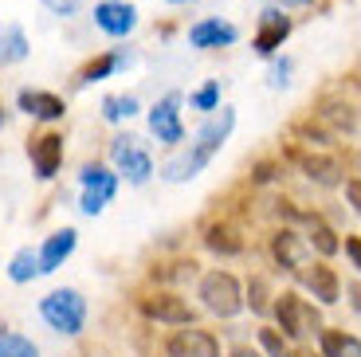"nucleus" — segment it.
I'll list each match as a JSON object with an SVG mask.
<instances>
[{
    "label": "nucleus",
    "mask_w": 361,
    "mask_h": 357,
    "mask_svg": "<svg viewBox=\"0 0 361 357\" xmlns=\"http://www.w3.org/2000/svg\"><path fill=\"white\" fill-rule=\"evenodd\" d=\"M235 130V110H220L216 118H208L204 126H200V134L192 138V145L180 157H173V161H165V169H161V177L165 181H173V185H180V181H192L200 169H204L208 161L220 153V145L228 142V134Z\"/></svg>",
    "instance_id": "f257e3e1"
},
{
    "label": "nucleus",
    "mask_w": 361,
    "mask_h": 357,
    "mask_svg": "<svg viewBox=\"0 0 361 357\" xmlns=\"http://www.w3.org/2000/svg\"><path fill=\"white\" fill-rule=\"evenodd\" d=\"M200 303L208 314L216 318H235L244 310V291H240V279L232 271H208L200 279Z\"/></svg>",
    "instance_id": "f03ea898"
},
{
    "label": "nucleus",
    "mask_w": 361,
    "mask_h": 357,
    "mask_svg": "<svg viewBox=\"0 0 361 357\" xmlns=\"http://www.w3.org/2000/svg\"><path fill=\"white\" fill-rule=\"evenodd\" d=\"M39 314L51 330L59 334H79L82 322H87V298L75 291V286H63V291H51V295L39 303Z\"/></svg>",
    "instance_id": "7ed1b4c3"
},
{
    "label": "nucleus",
    "mask_w": 361,
    "mask_h": 357,
    "mask_svg": "<svg viewBox=\"0 0 361 357\" xmlns=\"http://www.w3.org/2000/svg\"><path fill=\"white\" fill-rule=\"evenodd\" d=\"M275 318H279V330L287 334L290 341H307V338H314V334L322 330L318 310L307 303V298H298V295H279V303H275Z\"/></svg>",
    "instance_id": "20e7f679"
},
{
    "label": "nucleus",
    "mask_w": 361,
    "mask_h": 357,
    "mask_svg": "<svg viewBox=\"0 0 361 357\" xmlns=\"http://www.w3.org/2000/svg\"><path fill=\"white\" fill-rule=\"evenodd\" d=\"M79 177H82V212H87V216H99L102 208L114 200L118 177H114L110 169H102V165H87Z\"/></svg>",
    "instance_id": "39448f33"
},
{
    "label": "nucleus",
    "mask_w": 361,
    "mask_h": 357,
    "mask_svg": "<svg viewBox=\"0 0 361 357\" xmlns=\"http://www.w3.org/2000/svg\"><path fill=\"white\" fill-rule=\"evenodd\" d=\"M110 157H114V165L126 173V181H134V185L149 181V173H154V161H149V153H145L142 142H137V138H130V134L114 138V145H110Z\"/></svg>",
    "instance_id": "423d86ee"
},
{
    "label": "nucleus",
    "mask_w": 361,
    "mask_h": 357,
    "mask_svg": "<svg viewBox=\"0 0 361 357\" xmlns=\"http://www.w3.org/2000/svg\"><path fill=\"white\" fill-rule=\"evenodd\" d=\"M142 314L149 322H165V326H192V306L185 298L169 295V291H157V295H145L142 298Z\"/></svg>",
    "instance_id": "0eeeda50"
},
{
    "label": "nucleus",
    "mask_w": 361,
    "mask_h": 357,
    "mask_svg": "<svg viewBox=\"0 0 361 357\" xmlns=\"http://www.w3.org/2000/svg\"><path fill=\"white\" fill-rule=\"evenodd\" d=\"M295 279L302 286H307L310 295L318 298V303H338V295H342V286H338V275H334V267H326V263H302V267L295 271Z\"/></svg>",
    "instance_id": "6e6552de"
},
{
    "label": "nucleus",
    "mask_w": 361,
    "mask_h": 357,
    "mask_svg": "<svg viewBox=\"0 0 361 357\" xmlns=\"http://www.w3.org/2000/svg\"><path fill=\"white\" fill-rule=\"evenodd\" d=\"M165 353L169 357H220V341L212 338L208 330H177L169 341H165Z\"/></svg>",
    "instance_id": "1a4fd4ad"
},
{
    "label": "nucleus",
    "mask_w": 361,
    "mask_h": 357,
    "mask_svg": "<svg viewBox=\"0 0 361 357\" xmlns=\"http://www.w3.org/2000/svg\"><path fill=\"white\" fill-rule=\"evenodd\" d=\"M177 107H180V95H165V99L149 110V130H154V138H157V142H165V145H177L180 138H185Z\"/></svg>",
    "instance_id": "9d476101"
},
{
    "label": "nucleus",
    "mask_w": 361,
    "mask_h": 357,
    "mask_svg": "<svg viewBox=\"0 0 361 357\" xmlns=\"http://www.w3.org/2000/svg\"><path fill=\"white\" fill-rule=\"evenodd\" d=\"M94 24H99L102 32H106V36L122 40V36H130V32H134L137 12L130 8L126 0H102L99 8H94Z\"/></svg>",
    "instance_id": "9b49d317"
},
{
    "label": "nucleus",
    "mask_w": 361,
    "mask_h": 357,
    "mask_svg": "<svg viewBox=\"0 0 361 357\" xmlns=\"http://www.w3.org/2000/svg\"><path fill=\"white\" fill-rule=\"evenodd\" d=\"M27 153H32L36 177L39 181H51L55 173H59V165H63V138H59V134H44V138H36V142L27 145Z\"/></svg>",
    "instance_id": "f8f14e48"
},
{
    "label": "nucleus",
    "mask_w": 361,
    "mask_h": 357,
    "mask_svg": "<svg viewBox=\"0 0 361 357\" xmlns=\"http://www.w3.org/2000/svg\"><path fill=\"white\" fill-rule=\"evenodd\" d=\"M287 36H290V16H283L279 8H263L259 12V32H255V52L271 55L275 47H283Z\"/></svg>",
    "instance_id": "ddd939ff"
},
{
    "label": "nucleus",
    "mask_w": 361,
    "mask_h": 357,
    "mask_svg": "<svg viewBox=\"0 0 361 357\" xmlns=\"http://www.w3.org/2000/svg\"><path fill=\"white\" fill-rule=\"evenodd\" d=\"M240 40V32H235L232 24H224V20H197V24L189 28V44L200 47V52H208V47H228Z\"/></svg>",
    "instance_id": "4468645a"
},
{
    "label": "nucleus",
    "mask_w": 361,
    "mask_h": 357,
    "mask_svg": "<svg viewBox=\"0 0 361 357\" xmlns=\"http://www.w3.org/2000/svg\"><path fill=\"white\" fill-rule=\"evenodd\" d=\"M20 110L32 118H39V122H55V118H63L67 114V102L59 99V95H51V90H20Z\"/></svg>",
    "instance_id": "2eb2a0df"
},
{
    "label": "nucleus",
    "mask_w": 361,
    "mask_h": 357,
    "mask_svg": "<svg viewBox=\"0 0 361 357\" xmlns=\"http://www.w3.org/2000/svg\"><path fill=\"white\" fill-rule=\"evenodd\" d=\"M75 243H79V232H75V228H63V232L47 236L44 248H39V275H51V271L63 267V259L75 251Z\"/></svg>",
    "instance_id": "dca6fc26"
},
{
    "label": "nucleus",
    "mask_w": 361,
    "mask_h": 357,
    "mask_svg": "<svg viewBox=\"0 0 361 357\" xmlns=\"http://www.w3.org/2000/svg\"><path fill=\"white\" fill-rule=\"evenodd\" d=\"M271 255H275L279 267H287L290 275H295V271L307 263V243H302V236H298V232L283 228V232H275V240H271Z\"/></svg>",
    "instance_id": "f3484780"
},
{
    "label": "nucleus",
    "mask_w": 361,
    "mask_h": 357,
    "mask_svg": "<svg viewBox=\"0 0 361 357\" xmlns=\"http://www.w3.org/2000/svg\"><path fill=\"white\" fill-rule=\"evenodd\" d=\"M302 224H307V240H310V248L318 251V255H334L342 243H338V236H334V228L322 220V216H302Z\"/></svg>",
    "instance_id": "a211bd4d"
},
{
    "label": "nucleus",
    "mask_w": 361,
    "mask_h": 357,
    "mask_svg": "<svg viewBox=\"0 0 361 357\" xmlns=\"http://www.w3.org/2000/svg\"><path fill=\"white\" fill-rule=\"evenodd\" d=\"M298 165H302V169H307V177L318 181L322 188L342 185V165H338L334 157H298Z\"/></svg>",
    "instance_id": "6ab92c4d"
},
{
    "label": "nucleus",
    "mask_w": 361,
    "mask_h": 357,
    "mask_svg": "<svg viewBox=\"0 0 361 357\" xmlns=\"http://www.w3.org/2000/svg\"><path fill=\"white\" fill-rule=\"evenodd\" d=\"M204 243L216 251V255H240V251H244V240H240V232H235L232 224H212L204 232Z\"/></svg>",
    "instance_id": "aec40b11"
},
{
    "label": "nucleus",
    "mask_w": 361,
    "mask_h": 357,
    "mask_svg": "<svg viewBox=\"0 0 361 357\" xmlns=\"http://www.w3.org/2000/svg\"><path fill=\"white\" fill-rule=\"evenodd\" d=\"M27 55V36L16 24H0V63H20Z\"/></svg>",
    "instance_id": "412c9836"
},
{
    "label": "nucleus",
    "mask_w": 361,
    "mask_h": 357,
    "mask_svg": "<svg viewBox=\"0 0 361 357\" xmlns=\"http://www.w3.org/2000/svg\"><path fill=\"white\" fill-rule=\"evenodd\" d=\"M322 357H361V338L345 330H322Z\"/></svg>",
    "instance_id": "4be33fe9"
},
{
    "label": "nucleus",
    "mask_w": 361,
    "mask_h": 357,
    "mask_svg": "<svg viewBox=\"0 0 361 357\" xmlns=\"http://www.w3.org/2000/svg\"><path fill=\"white\" fill-rule=\"evenodd\" d=\"M122 63H130V55L126 52H110V55H99L94 63H87L82 67V75H79V83H99V79H106V75H114Z\"/></svg>",
    "instance_id": "5701e85b"
},
{
    "label": "nucleus",
    "mask_w": 361,
    "mask_h": 357,
    "mask_svg": "<svg viewBox=\"0 0 361 357\" xmlns=\"http://www.w3.org/2000/svg\"><path fill=\"white\" fill-rule=\"evenodd\" d=\"M8 275H12V283H27V279H36L39 275V251H32V248L16 251L12 263H8Z\"/></svg>",
    "instance_id": "b1692460"
},
{
    "label": "nucleus",
    "mask_w": 361,
    "mask_h": 357,
    "mask_svg": "<svg viewBox=\"0 0 361 357\" xmlns=\"http://www.w3.org/2000/svg\"><path fill=\"white\" fill-rule=\"evenodd\" d=\"M130 114H137V99H130V95H106L102 99V118L106 122H122Z\"/></svg>",
    "instance_id": "393cba45"
},
{
    "label": "nucleus",
    "mask_w": 361,
    "mask_h": 357,
    "mask_svg": "<svg viewBox=\"0 0 361 357\" xmlns=\"http://www.w3.org/2000/svg\"><path fill=\"white\" fill-rule=\"evenodd\" d=\"M0 357H39V349L24 334H0Z\"/></svg>",
    "instance_id": "a878e982"
},
{
    "label": "nucleus",
    "mask_w": 361,
    "mask_h": 357,
    "mask_svg": "<svg viewBox=\"0 0 361 357\" xmlns=\"http://www.w3.org/2000/svg\"><path fill=\"white\" fill-rule=\"evenodd\" d=\"M259 346L271 357H295V349L287 346V334H279V330H259Z\"/></svg>",
    "instance_id": "bb28decb"
},
{
    "label": "nucleus",
    "mask_w": 361,
    "mask_h": 357,
    "mask_svg": "<svg viewBox=\"0 0 361 357\" xmlns=\"http://www.w3.org/2000/svg\"><path fill=\"white\" fill-rule=\"evenodd\" d=\"M247 295H252V298H244V303H252L255 314H267V306H271V303H267V298H271V295H267V279H252Z\"/></svg>",
    "instance_id": "cd10ccee"
},
{
    "label": "nucleus",
    "mask_w": 361,
    "mask_h": 357,
    "mask_svg": "<svg viewBox=\"0 0 361 357\" xmlns=\"http://www.w3.org/2000/svg\"><path fill=\"white\" fill-rule=\"evenodd\" d=\"M216 102H220V83H204V87L192 95V107L197 110H216Z\"/></svg>",
    "instance_id": "c85d7f7f"
},
{
    "label": "nucleus",
    "mask_w": 361,
    "mask_h": 357,
    "mask_svg": "<svg viewBox=\"0 0 361 357\" xmlns=\"http://www.w3.org/2000/svg\"><path fill=\"white\" fill-rule=\"evenodd\" d=\"M44 8H51L55 16H75L82 8V0H44Z\"/></svg>",
    "instance_id": "c756f323"
},
{
    "label": "nucleus",
    "mask_w": 361,
    "mask_h": 357,
    "mask_svg": "<svg viewBox=\"0 0 361 357\" xmlns=\"http://www.w3.org/2000/svg\"><path fill=\"white\" fill-rule=\"evenodd\" d=\"M287 75H290V63L287 59L275 63V67H271V87H287Z\"/></svg>",
    "instance_id": "7c9ffc66"
},
{
    "label": "nucleus",
    "mask_w": 361,
    "mask_h": 357,
    "mask_svg": "<svg viewBox=\"0 0 361 357\" xmlns=\"http://www.w3.org/2000/svg\"><path fill=\"white\" fill-rule=\"evenodd\" d=\"M345 197H350L353 212L361 216V181H357V177H353V181H345Z\"/></svg>",
    "instance_id": "2f4dec72"
},
{
    "label": "nucleus",
    "mask_w": 361,
    "mask_h": 357,
    "mask_svg": "<svg viewBox=\"0 0 361 357\" xmlns=\"http://www.w3.org/2000/svg\"><path fill=\"white\" fill-rule=\"evenodd\" d=\"M345 255H350V263L361 271V236H350V240H345Z\"/></svg>",
    "instance_id": "473e14b6"
},
{
    "label": "nucleus",
    "mask_w": 361,
    "mask_h": 357,
    "mask_svg": "<svg viewBox=\"0 0 361 357\" xmlns=\"http://www.w3.org/2000/svg\"><path fill=\"white\" fill-rule=\"evenodd\" d=\"M283 8H307V4H314V0H279Z\"/></svg>",
    "instance_id": "72a5a7b5"
},
{
    "label": "nucleus",
    "mask_w": 361,
    "mask_h": 357,
    "mask_svg": "<svg viewBox=\"0 0 361 357\" xmlns=\"http://www.w3.org/2000/svg\"><path fill=\"white\" fill-rule=\"evenodd\" d=\"M232 357H259V353H255V349H235Z\"/></svg>",
    "instance_id": "f704fd0d"
},
{
    "label": "nucleus",
    "mask_w": 361,
    "mask_h": 357,
    "mask_svg": "<svg viewBox=\"0 0 361 357\" xmlns=\"http://www.w3.org/2000/svg\"><path fill=\"white\" fill-rule=\"evenodd\" d=\"M295 357H314V353H310V349H298V353Z\"/></svg>",
    "instance_id": "c9c22d12"
},
{
    "label": "nucleus",
    "mask_w": 361,
    "mask_h": 357,
    "mask_svg": "<svg viewBox=\"0 0 361 357\" xmlns=\"http://www.w3.org/2000/svg\"><path fill=\"white\" fill-rule=\"evenodd\" d=\"M165 4H192V0H165Z\"/></svg>",
    "instance_id": "e433bc0d"
},
{
    "label": "nucleus",
    "mask_w": 361,
    "mask_h": 357,
    "mask_svg": "<svg viewBox=\"0 0 361 357\" xmlns=\"http://www.w3.org/2000/svg\"><path fill=\"white\" fill-rule=\"evenodd\" d=\"M0 130H4V107H0Z\"/></svg>",
    "instance_id": "4c0bfd02"
}]
</instances>
